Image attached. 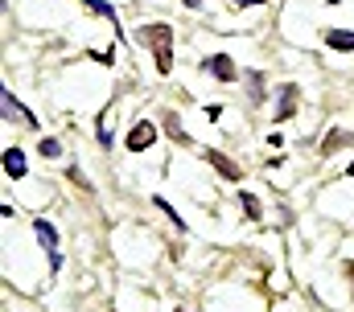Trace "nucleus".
Masks as SVG:
<instances>
[{"mask_svg": "<svg viewBox=\"0 0 354 312\" xmlns=\"http://www.w3.org/2000/svg\"><path fill=\"white\" fill-rule=\"evenodd\" d=\"M136 37H140V46H153V62H157V70L169 75V70H174V25L153 21V25H145Z\"/></svg>", "mask_w": 354, "mask_h": 312, "instance_id": "obj_1", "label": "nucleus"}, {"mask_svg": "<svg viewBox=\"0 0 354 312\" xmlns=\"http://www.w3.org/2000/svg\"><path fill=\"white\" fill-rule=\"evenodd\" d=\"M153 140H157V128H153L149 119H140V124L128 132L124 144H128V153H145V148H153Z\"/></svg>", "mask_w": 354, "mask_h": 312, "instance_id": "obj_2", "label": "nucleus"}, {"mask_svg": "<svg viewBox=\"0 0 354 312\" xmlns=\"http://www.w3.org/2000/svg\"><path fill=\"white\" fill-rule=\"evenodd\" d=\"M202 70H210V75H214V78H223V82H235V78H239L235 62H231L227 54H214V58H206V62H202Z\"/></svg>", "mask_w": 354, "mask_h": 312, "instance_id": "obj_3", "label": "nucleus"}, {"mask_svg": "<svg viewBox=\"0 0 354 312\" xmlns=\"http://www.w3.org/2000/svg\"><path fill=\"white\" fill-rule=\"evenodd\" d=\"M0 99H4V115H8V119H21L25 128H37V119H33V111H29V107H21V103L12 99V90H4Z\"/></svg>", "mask_w": 354, "mask_h": 312, "instance_id": "obj_4", "label": "nucleus"}, {"mask_svg": "<svg viewBox=\"0 0 354 312\" xmlns=\"http://www.w3.org/2000/svg\"><path fill=\"white\" fill-rule=\"evenodd\" d=\"M4 173H8L12 181H21V177L29 173V164H25V153H21V148H4Z\"/></svg>", "mask_w": 354, "mask_h": 312, "instance_id": "obj_5", "label": "nucleus"}, {"mask_svg": "<svg viewBox=\"0 0 354 312\" xmlns=\"http://www.w3.org/2000/svg\"><path fill=\"white\" fill-rule=\"evenodd\" d=\"M33 234H37V242H41V246L50 251V255L58 251V231H54V226H50L46 218H33Z\"/></svg>", "mask_w": 354, "mask_h": 312, "instance_id": "obj_6", "label": "nucleus"}, {"mask_svg": "<svg viewBox=\"0 0 354 312\" xmlns=\"http://www.w3.org/2000/svg\"><path fill=\"white\" fill-rule=\"evenodd\" d=\"M326 46H330L334 54H346V50H354V33H346V29H330V33H326Z\"/></svg>", "mask_w": 354, "mask_h": 312, "instance_id": "obj_7", "label": "nucleus"}, {"mask_svg": "<svg viewBox=\"0 0 354 312\" xmlns=\"http://www.w3.org/2000/svg\"><path fill=\"white\" fill-rule=\"evenodd\" d=\"M292 111H297V86L288 82V86H284V95H280V107H276V119L284 124V119H292Z\"/></svg>", "mask_w": 354, "mask_h": 312, "instance_id": "obj_8", "label": "nucleus"}, {"mask_svg": "<svg viewBox=\"0 0 354 312\" xmlns=\"http://www.w3.org/2000/svg\"><path fill=\"white\" fill-rule=\"evenodd\" d=\"M206 160H210V164H214V168L227 177V181H239V168H235V164H231V160H227L223 153H206Z\"/></svg>", "mask_w": 354, "mask_h": 312, "instance_id": "obj_9", "label": "nucleus"}, {"mask_svg": "<svg viewBox=\"0 0 354 312\" xmlns=\"http://www.w3.org/2000/svg\"><path fill=\"white\" fill-rule=\"evenodd\" d=\"M342 144H354V136H346L342 128H334V132L326 136V144H322V156H330L334 148H342Z\"/></svg>", "mask_w": 354, "mask_h": 312, "instance_id": "obj_10", "label": "nucleus"}, {"mask_svg": "<svg viewBox=\"0 0 354 312\" xmlns=\"http://www.w3.org/2000/svg\"><path fill=\"white\" fill-rule=\"evenodd\" d=\"M83 8H91V12H99V17H107L115 29H120V17H115V8L111 4H103V0H83Z\"/></svg>", "mask_w": 354, "mask_h": 312, "instance_id": "obj_11", "label": "nucleus"}, {"mask_svg": "<svg viewBox=\"0 0 354 312\" xmlns=\"http://www.w3.org/2000/svg\"><path fill=\"white\" fill-rule=\"evenodd\" d=\"M239 206H243V214H248V218H260V197H252L248 189L239 193Z\"/></svg>", "mask_w": 354, "mask_h": 312, "instance_id": "obj_12", "label": "nucleus"}, {"mask_svg": "<svg viewBox=\"0 0 354 312\" xmlns=\"http://www.w3.org/2000/svg\"><path fill=\"white\" fill-rule=\"evenodd\" d=\"M248 86H252V103H260V99H264V75L252 70V75H248Z\"/></svg>", "mask_w": 354, "mask_h": 312, "instance_id": "obj_13", "label": "nucleus"}, {"mask_svg": "<svg viewBox=\"0 0 354 312\" xmlns=\"http://www.w3.org/2000/svg\"><path fill=\"white\" fill-rule=\"evenodd\" d=\"M37 153L46 156V160H58V156H62V144H58V140H50V136H46V140H41V144H37Z\"/></svg>", "mask_w": 354, "mask_h": 312, "instance_id": "obj_14", "label": "nucleus"}, {"mask_svg": "<svg viewBox=\"0 0 354 312\" xmlns=\"http://www.w3.org/2000/svg\"><path fill=\"white\" fill-rule=\"evenodd\" d=\"M169 136H174L177 144H185V132H181V124H174V119H169Z\"/></svg>", "mask_w": 354, "mask_h": 312, "instance_id": "obj_15", "label": "nucleus"}, {"mask_svg": "<svg viewBox=\"0 0 354 312\" xmlns=\"http://www.w3.org/2000/svg\"><path fill=\"white\" fill-rule=\"evenodd\" d=\"M231 4H264V0H231Z\"/></svg>", "mask_w": 354, "mask_h": 312, "instance_id": "obj_16", "label": "nucleus"}, {"mask_svg": "<svg viewBox=\"0 0 354 312\" xmlns=\"http://www.w3.org/2000/svg\"><path fill=\"white\" fill-rule=\"evenodd\" d=\"M181 4H185V8H198V4H202V0H181Z\"/></svg>", "mask_w": 354, "mask_h": 312, "instance_id": "obj_17", "label": "nucleus"}, {"mask_svg": "<svg viewBox=\"0 0 354 312\" xmlns=\"http://www.w3.org/2000/svg\"><path fill=\"white\" fill-rule=\"evenodd\" d=\"M346 173H351V177H354V164H351V168H346Z\"/></svg>", "mask_w": 354, "mask_h": 312, "instance_id": "obj_18", "label": "nucleus"}]
</instances>
